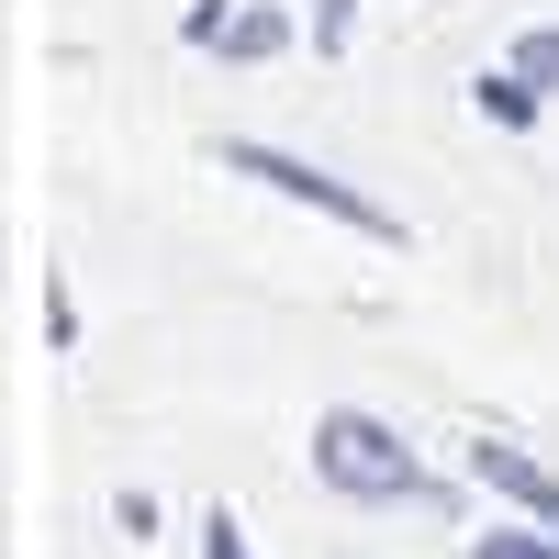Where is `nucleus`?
Returning a JSON list of instances; mask_svg holds the SVG:
<instances>
[{"label":"nucleus","instance_id":"obj_1","mask_svg":"<svg viewBox=\"0 0 559 559\" xmlns=\"http://www.w3.org/2000/svg\"><path fill=\"white\" fill-rule=\"evenodd\" d=\"M313 481L347 492V503H426V515L448 503V481L381 426V414H358V403H336V414L313 426Z\"/></svg>","mask_w":559,"mask_h":559},{"label":"nucleus","instance_id":"obj_7","mask_svg":"<svg viewBox=\"0 0 559 559\" xmlns=\"http://www.w3.org/2000/svg\"><path fill=\"white\" fill-rule=\"evenodd\" d=\"M515 68H526L537 90H559V23H537V34H515Z\"/></svg>","mask_w":559,"mask_h":559},{"label":"nucleus","instance_id":"obj_8","mask_svg":"<svg viewBox=\"0 0 559 559\" xmlns=\"http://www.w3.org/2000/svg\"><path fill=\"white\" fill-rule=\"evenodd\" d=\"M347 23H358V0H313V57H347Z\"/></svg>","mask_w":559,"mask_h":559},{"label":"nucleus","instance_id":"obj_5","mask_svg":"<svg viewBox=\"0 0 559 559\" xmlns=\"http://www.w3.org/2000/svg\"><path fill=\"white\" fill-rule=\"evenodd\" d=\"M471 102H481V123H503V134H526V123H537V102H548V90H537L526 68H503V79H481V90H471Z\"/></svg>","mask_w":559,"mask_h":559},{"label":"nucleus","instance_id":"obj_6","mask_svg":"<svg viewBox=\"0 0 559 559\" xmlns=\"http://www.w3.org/2000/svg\"><path fill=\"white\" fill-rule=\"evenodd\" d=\"M459 559H559V526H537V515H526V526H481Z\"/></svg>","mask_w":559,"mask_h":559},{"label":"nucleus","instance_id":"obj_3","mask_svg":"<svg viewBox=\"0 0 559 559\" xmlns=\"http://www.w3.org/2000/svg\"><path fill=\"white\" fill-rule=\"evenodd\" d=\"M179 45H202V57H236V68H269L280 45H292V23H280L269 0H191V12H179Z\"/></svg>","mask_w":559,"mask_h":559},{"label":"nucleus","instance_id":"obj_2","mask_svg":"<svg viewBox=\"0 0 559 559\" xmlns=\"http://www.w3.org/2000/svg\"><path fill=\"white\" fill-rule=\"evenodd\" d=\"M236 179H258V191H280V202H313L324 224H347V236H369V247H403V224L369 202V191H347L336 168H313V157H292V146H258V134H236V146H213Z\"/></svg>","mask_w":559,"mask_h":559},{"label":"nucleus","instance_id":"obj_4","mask_svg":"<svg viewBox=\"0 0 559 559\" xmlns=\"http://www.w3.org/2000/svg\"><path fill=\"white\" fill-rule=\"evenodd\" d=\"M471 481H481V492H503L515 515L559 526V471H548L537 448H515V437H471Z\"/></svg>","mask_w":559,"mask_h":559},{"label":"nucleus","instance_id":"obj_9","mask_svg":"<svg viewBox=\"0 0 559 559\" xmlns=\"http://www.w3.org/2000/svg\"><path fill=\"white\" fill-rule=\"evenodd\" d=\"M202 559H258V548H247V526L224 515V503H213V515H202Z\"/></svg>","mask_w":559,"mask_h":559}]
</instances>
